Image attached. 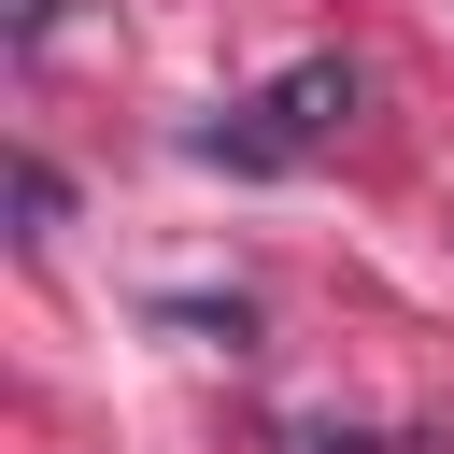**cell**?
I'll return each mask as SVG.
<instances>
[{
  "label": "cell",
  "mask_w": 454,
  "mask_h": 454,
  "mask_svg": "<svg viewBox=\"0 0 454 454\" xmlns=\"http://www.w3.org/2000/svg\"><path fill=\"white\" fill-rule=\"evenodd\" d=\"M14 213H28V241H57V227H71V184H57L43 156H14Z\"/></svg>",
  "instance_id": "7a4b0ae2"
},
{
  "label": "cell",
  "mask_w": 454,
  "mask_h": 454,
  "mask_svg": "<svg viewBox=\"0 0 454 454\" xmlns=\"http://www.w3.org/2000/svg\"><path fill=\"white\" fill-rule=\"evenodd\" d=\"M57 14H71V0H14V43H43V28H57Z\"/></svg>",
  "instance_id": "3957f363"
},
{
  "label": "cell",
  "mask_w": 454,
  "mask_h": 454,
  "mask_svg": "<svg viewBox=\"0 0 454 454\" xmlns=\"http://www.w3.org/2000/svg\"><path fill=\"white\" fill-rule=\"evenodd\" d=\"M255 114H270V142H284V156L340 142V114H355V57H298V71H284V85L255 99Z\"/></svg>",
  "instance_id": "6da1fadb"
}]
</instances>
